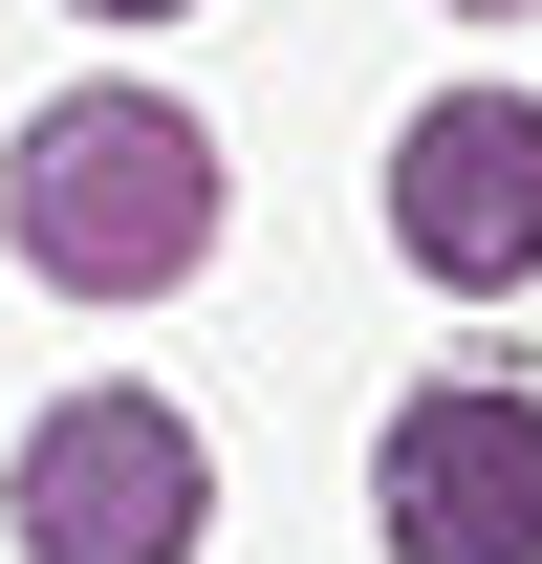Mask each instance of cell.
Returning a JSON list of instances; mask_svg holds the SVG:
<instances>
[{
  "mask_svg": "<svg viewBox=\"0 0 542 564\" xmlns=\"http://www.w3.org/2000/svg\"><path fill=\"white\" fill-rule=\"evenodd\" d=\"M0 196H22V261H44V282L152 304V282H196V239H217V131L152 109V87H66Z\"/></svg>",
  "mask_w": 542,
  "mask_h": 564,
  "instance_id": "obj_1",
  "label": "cell"
},
{
  "mask_svg": "<svg viewBox=\"0 0 542 564\" xmlns=\"http://www.w3.org/2000/svg\"><path fill=\"white\" fill-rule=\"evenodd\" d=\"M196 521H217L196 413H152V391H66V413L22 434V564H196Z\"/></svg>",
  "mask_w": 542,
  "mask_h": 564,
  "instance_id": "obj_2",
  "label": "cell"
},
{
  "mask_svg": "<svg viewBox=\"0 0 542 564\" xmlns=\"http://www.w3.org/2000/svg\"><path fill=\"white\" fill-rule=\"evenodd\" d=\"M391 564H542V391L456 369L391 413Z\"/></svg>",
  "mask_w": 542,
  "mask_h": 564,
  "instance_id": "obj_3",
  "label": "cell"
},
{
  "mask_svg": "<svg viewBox=\"0 0 542 564\" xmlns=\"http://www.w3.org/2000/svg\"><path fill=\"white\" fill-rule=\"evenodd\" d=\"M391 239H412L434 282H521V261H542V109H521V87H434V109H412Z\"/></svg>",
  "mask_w": 542,
  "mask_h": 564,
  "instance_id": "obj_4",
  "label": "cell"
},
{
  "mask_svg": "<svg viewBox=\"0 0 542 564\" xmlns=\"http://www.w3.org/2000/svg\"><path fill=\"white\" fill-rule=\"evenodd\" d=\"M87 22H174V0H87Z\"/></svg>",
  "mask_w": 542,
  "mask_h": 564,
  "instance_id": "obj_5",
  "label": "cell"
},
{
  "mask_svg": "<svg viewBox=\"0 0 542 564\" xmlns=\"http://www.w3.org/2000/svg\"><path fill=\"white\" fill-rule=\"evenodd\" d=\"M456 22H521V0H456Z\"/></svg>",
  "mask_w": 542,
  "mask_h": 564,
  "instance_id": "obj_6",
  "label": "cell"
}]
</instances>
